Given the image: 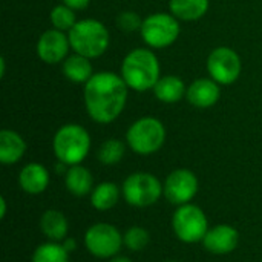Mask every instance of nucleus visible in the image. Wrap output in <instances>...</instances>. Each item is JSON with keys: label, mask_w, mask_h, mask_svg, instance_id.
<instances>
[{"label": "nucleus", "mask_w": 262, "mask_h": 262, "mask_svg": "<svg viewBox=\"0 0 262 262\" xmlns=\"http://www.w3.org/2000/svg\"><path fill=\"white\" fill-rule=\"evenodd\" d=\"M129 88L120 74L95 72L83 88V101L89 118L98 124L114 123L124 111Z\"/></svg>", "instance_id": "nucleus-1"}, {"label": "nucleus", "mask_w": 262, "mask_h": 262, "mask_svg": "<svg viewBox=\"0 0 262 262\" xmlns=\"http://www.w3.org/2000/svg\"><path fill=\"white\" fill-rule=\"evenodd\" d=\"M120 75L130 91L147 92L152 91L161 77V64L150 48H135L129 51L120 68Z\"/></svg>", "instance_id": "nucleus-2"}, {"label": "nucleus", "mask_w": 262, "mask_h": 262, "mask_svg": "<svg viewBox=\"0 0 262 262\" xmlns=\"http://www.w3.org/2000/svg\"><path fill=\"white\" fill-rule=\"evenodd\" d=\"M91 135L88 129L77 123H66L57 129L52 138V150L57 161L66 166L81 164L91 150Z\"/></svg>", "instance_id": "nucleus-3"}, {"label": "nucleus", "mask_w": 262, "mask_h": 262, "mask_svg": "<svg viewBox=\"0 0 262 262\" xmlns=\"http://www.w3.org/2000/svg\"><path fill=\"white\" fill-rule=\"evenodd\" d=\"M71 49L91 60L101 57L111 45L107 26L97 18H81L68 32Z\"/></svg>", "instance_id": "nucleus-4"}, {"label": "nucleus", "mask_w": 262, "mask_h": 262, "mask_svg": "<svg viewBox=\"0 0 262 262\" xmlns=\"http://www.w3.org/2000/svg\"><path fill=\"white\" fill-rule=\"evenodd\" d=\"M166 127L157 117H141L126 130V144L137 155H152L158 152L166 141Z\"/></svg>", "instance_id": "nucleus-5"}, {"label": "nucleus", "mask_w": 262, "mask_h": 262, "mask_svg": "<svg viewBox=\"0 0 262 262\" xmlns=\"http://www.w3.org/2000/svg\"><path fill=\"white\" fill-rule=\"evenodd\" d=\"M181 34L180 20L170 12H152L143 18L140 35L150 49H166L172 46Z\"/></svg>", "instance_id": "nucleus-6"}, {"label": "nucleus", "mask_w": 262, "mask_h": 262, "mask_svg": "<svg viewBox=\"0 0 262 262\" xmlns=\"http://www.w3.org/2000/svg\"><path fill=\"white\" fill-rule=\"evenodd\" d=\"M124 201L132 207H150L164 195L163 183L149 172L130 173L121 187Z\"/></svg>", "instance_id": "nucleus-7"}, {"label": "nucleus", "mask_w": 262, "mask_h": 262, "mask_svg": "<svg viewBox=\"0 0 262 262\" xmlns=\"http://www.w3.org/2000/svg\"><path fill=\"white\" fill-rule=\"evenodd\" d=\"M172 229L175 236L184 244L203 243L209 232V220L204 210L192 203L178 206L172 216Z\"/></svg>", "instance_id": "nucleus-8"}, {"label": "nucleus", "mask_w": 262, "mask_h": 262, "mask_svg": "<svg viewBox=\"0 0 262 262\" xmlns=\"http://www.w3.org/2000/svg\"><path fill=\"white\" fill-rule=\"evenodd\" d=\"M86 250L98 259H112L120 255L124 239L121 232L109 223H97L84 233Z\"/></svg>", "instance_id": "nucleus-9"}, {"label": "nucleus", "mask_w": 262, "mask_h": 262, "mask_svg": "<svg viewBox=\"0 0 262 262\" xmlns=\"http://www.w3.org/2000/svg\"><path fill=\"white\" fill-rule=\"evenodd\" d=\"M206 69L209 77L213 78L218 84L230 86L239 78L243 72V61L233 48L216 46L207 55Z\"/></svg>", "instance_id": "nucleus-10"}, {"label": "nucleus", "mask_w": 262, "mask_h": 262, "mask_svg": "<svg viewBox=\"0 0 262 262\" xmlns=\"http://www.w3.org/2000/svg\"><path fill=\"white\" fill-rule=\"evenodd\" d=\"M198 178L189 169H175L172 170L163 184L166 200L173 206L189 204L198 193Z\"/></svg>", "instance_id": "nucleus-11"}, {"label": "nucleus", "mask_w": 262, "mask_h": 262, "mask_svg": "<svg viewBox=\"0 0 262 262\" xmlns=\"http://www.w3.org/2000/svg\"><path fill=\"white\" fill-rule=\"evenodd\" d=\"M35 51L38 58L46 64L63 63L71 51V41L68 32L58 31L55 28L46 29L38 37Z\"/></svg>", "instance_id": "nucleus-12"}, {"label": "nucleus", "mask_w": 262, "mask_h": 262, "mask_svg": "<svg viewBox=\"0 0 262 262\" xmlns=\"http://www.w3.org/2000/svg\"><path fill=\"white\" fill-rule=\"evenodd\" d=\"M221 98V84L210 77H201L187 84L186 100L196 109L213 107Z\"/></svg>", "instance_id": "nucleus-13"}, {"label": "nucleus", "mask_w": 262, "mask_h": 262, "mask_svg": "<svg viewBox=\"0 0 262 262\" xmlns=\"http://www.w3.org/2000/svg\"><path fill=\"white\" fill-rule=\"evenodd\" d=\"M239 244V233L230 224H218L210 227L203 239V246L212 255H229Z\"/></svg>", "instance_id": "nucleus-14"}, {"label": "nucleus", "mask_w": 262, "mask_h": 262, "mask_svg": "<svg viewBox=\"0 0 262 262\" xmlns=\"http://www.w3.org/2000/svg\"><path fill=\"white\" fill-rule=\"evenodd\" d=\"M49 170L41 163H28L18 173V186L28 195H40L49 186Z\"/></svg>", "instance_id": "nucleus-15"}, {"label": "nucleus", "mask_w": 262, "mask_h": 262, "mask_svg": "<svg viewBox=\"0 0 262 262\" xmlns=\"http://www.w3.org/2000/svg\"><path fill=\"white\" fill-rule=\"evenodd\" d=\"M152 92L158 101L164 104H175V103H180L183 98H186L187 84L178 75H173V74L161 75L155 88L152 89Z\"/></svg>", "instance_id": "nucleus-16"}, {"label": "nucleus", "mask_w": 262, "mask_h": 262, "mask_svg": "<svg viewBox=\"0 0 262 262\" xmlns=\"http://www.w3.org/2000/svg\"><path fill=\"white\" fill-rule=\"evenodd\" d=\"M26 141L25 138L12 130L2 129L0 130V163L5 166H11L18 163L26 154Z\"/></svg>", "instance_id": "nucleus-17"}, {"label": "nucleus", "mask_w": 262, "mask_h": 262, "mask_svg": "<svg viewBox=\"0 0 262 262\" xmlns=\"http://www.w3.org/2000/svg\"><path fill=\"white\" fill-rule=\"evenodd\" d=\"M64 186L74 196H86L94 190V177L91 170L81 164L69 166L64 173Z\"/></svg>", "instance_id": "nucleus-18"}, {"label": "nucleus", "mask_w": 262, "mask_h": 262, "mask_svg": "<svg viewBox=\"0 0 262 262\" xmlns=\"http://www.w3.org/2000/svg\"><path fill=\"white\" fill-rule=\"evenodd\" d=\"M61 72L71 83L75 84H86L95 74L91 58L75 52L72 55H68L66 60L61 63Z\"/></svg>", "instance_id": "nucleus-19"}, {"label": "nucleus", "mask_w": 262, "mask_h": 262, "mask_svg": "<svg viewBox=\"0 0 262 262\" xmlns=\"http://www.w3.org/2000/svg\"><path fill=\"white\" fill-rule=\"evenodd\" d=\"M40 229L41 233L54 243H61L63 239L68 238V230H69V223L64 216L63 212L57 209H49L43 212L40 218Z\"/></svg>", "instance_id": "nucleus-20"}, {"label": "nucleus", "mask_w": 262, "mask_h": 262, "mask_svg": "<svg viewBox=\"0 0 262 262\" xmlns=\"http://www.w3.org/2000/svg\"><path fill=\"white\" fill-rule=\"evenodd\" d=\"M210 8V0H169V12L180 21H196Z\"/></svg>", "instance_id": "nucleus-21"}, {"label": "nucleus", "mask_w": 262, "mask_h": 262, "mask_svg": "<svg viewBox=\"0 0 262 262\" xmlns=\"http://www.w3.org/2000/svg\"><path fill=\"white\" fill-rule=\"evenodd\" d=\"M121 195H123L121 189L115 183L104 181L94 187L91 193V204L95 210L106 212V210L114 209L118 204Z\"/></svg>", "instance_id": "nucleus-22"}, {"label": "nucleus", "mask_w": 262, "mask_h": 262, "mask_svg": "<svg viewBox=\"0 0 262 262\" xmlns=\"http://www.w3.org/2000/svg\"><path fill=\"white\" fill-rule=\"evenodd\" d=\"M69 255L61 243L48 241L34 250L31 262H69Z\"/></svg>", "instance_id": "nucleus-23"}, {"label": "nucleus", "mask_w": 262, "mask_h": 262, "mask_svg": "<svg viewBox=\"0 0 262 262\" xmlns=\"http://www.w3.org/2000/svg\"><path fill=\"white\" fill-rule=\"evenodd\" d=\"M126 146L127 144H124L118 138L104 140L100 144V147H98L97 158L104 166H115V164H118L123 160V157L126 154Z\"/></svg>", "instance_id": "nucleus-24"}, {"label": "nucleus", "mask_w": 262, "mask_h": 262, "mask_svg": "<svg viewBox=\"0 0 262 262\" xmlns=\"http://www.w3.org/2000/svg\"><path fill=\"white\" fill-rule=\"evenodd\" d=\"M75 12L77 11L66 6L64 3L55 5L49 12V20H51L52 28H55L58 31H63V32H69L74 28V25L78 21Z\"/></svg>", "instance_id": "nucleus-25"}, {"label": "nucleus", "mask_w": 262, "mask_h": 262, "mask_svg": "<svg viewBox=\"0 0 262 262\" xmlns=\"http://www.w3.org/2000/svg\"><path fill=\"white\" fill-rule=\"evenodd\" d=\"M123 239H124V247H127L130 252H141L147 247L150 241V235L146 229L140 226H134L124 232Z\"/></svg>", "instance_id": "nucleus-26"}, {"label": "nucleus", "mask_w": 262, "mask_h": 262, "mask_svg": "<svg viewBox=\"0 0 262 262\" xmlns=\"http://www.w3.org/2000/svg\"><path fill=\"white\" fill-rule=\"evenodd\" d=\"M141 23H143V18L134 11H123L117 17V26L124 32L140 31Z\"/></svg>", "instance_id": "nucleus-27"}, {"label": "nucleus", "mask_w": 262, "mask_h": 262, "mask_svg": "<svg viewBox=\"0 0 262 262\" xmlns=\"http://www.w3.org/2000/svg\"><path fill=\"white\" fill-rule=\"evenodd\" d=\"M61 3L72 8L74 11H83L89 6L91 0H61Z\"/></svg>", "instance_id": "nucleus-28"}, {"label": "nucleus", "mask_w": 262, "mask_h": 262, "mask_svg": "<svg viewBox=\"0 0 262 262\" xmlns=\"http://www.w3.org/2000/svg\"><path fill=\"white\" fill-rule=\"evenodd\" d=\"M61 244H63V247H64L69 253H72V252L77 249V243H75L74 238H66V239L61 241Z\"/></svg>", "instance_id": "nucleus-29"}, {"label": "nucleus", "mask_w": 262, "mask_h": 262, "mask_svg": "<svg viewBox=\"0 0 262 262\" xmlns=\"http://www.w3.org/2000/svg\"><path fill=\"white\" fill-rule=\"evenodd\" d=\"M0 207H2V210H0V218L3 220V218L6 216V198H5V196L0 198Z\"/></svg>", "instance_id": "nucleus-30"}, {"label": "nucleus", "mask_w": 262, "mask_h": 262, "mask_svg": "<svg viewBox=\"0 0 262 262\" xmlns=\"http://www.w3.org/2000/svg\"><path fill=\"white\" fill-rule=\"evenodd\" d=\"M5 74H6V60L5 57H2L0 58V77H5Z\"/></svg>", "instance_id": "nucleus-31"}, {"label": "nucleus", "mask_w": 262, "mask_h": 262, "mask_svg": "<svg viewBox=\"0 0 262 262\" xmlns=\"http://www.w3.org/2000/svg\"><path fill=\"white\" fill-rule=\"evenodd\" d=\"M109 262H132L127 256H121V255H117L114 256L112 259H109Z\"/></svg>", "instance_id": "nucleus-32"}, {"label": "nucleus", "mask_w": 262, "mask_h": 262, "mask_svg": "<svg viewBox=\"0 0 262 262\" xmlns=\"http://www.w3.org/2000/svg\"><path fill=\"white\" fill-rule=\"evenodd\" d=\"M167 262H177V261H167Z\"/></svg>", "instance_id": "nucleus-33"}, {"label": "nucleus", "mask_w": 262, "mask_h": 262, "mask_svg": "<svg viewBox=\"0 0 262 262\" xmlns=\"http://www.w3.org/2000/svg\"><path fill=\"white\" fill-rule=\"evenodd\" d=\"M261 262H262V261H261Z\"/></svg>", "instance_id": "nucleus-34"}]
</instances>
